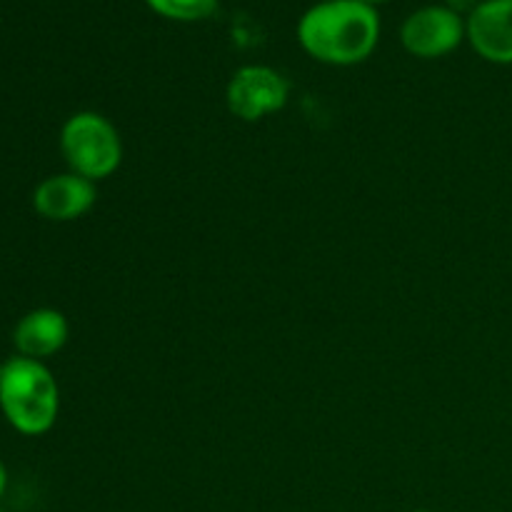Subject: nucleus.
Segmentation results:
<instances>
[{
    "label": "nucleus",
    "mask_w": 512,
    "mask_h": 512,
    "mask_svg": "<svg viewBox=\"0 0 512 512\" xmlns=\"http://www.w3.org/2000/svg\"><path fill=\"white\" fill-rule=\"evenodd\" d=\"M480 3H483V0H443L445 8H450L453 13H458V15H463V13L470 15Z\"/></svg>",
    "instance_id": "9d476101"
},
{
    "label": "nucleus",
    "mask_w": 512,
    "mask_h": 512,
    "mask_svg": "<svg viewBox=\"0 0 512 512\" xmlns=\"http://www.w3.org/2000/svg\"><path fill=\"white\" fill-rule=\"evenodd\" d=\"M160 18L178 20V23H198L208 20L218 10V0H145Z\"/></svg>",
    "instance_id": "1a4fd4ad"
},
{
    "label": "nucleus",
    "mask_w": 512,
    "mask_h": 512,
    "mask_svg": "<svg viewBox=\"0 0 512 512\" xmlns=\"http://www.w3.org/2000/svg\"><path fill=\"white\" fill-rule=\"evenodd\" d=\"M70 325L60 310L38 308L18 320L13 333V343L23 358L43 360L63 350L68 343Z\"/></svg>",
    "instance_id": "6e6552de"
},
{
    "label": "nucleus",
    "mask_w": 512,
    "mask_h": 512,
    "mask_svg": "<svg viewBox=\"0 0 512 512\" xmlns=\"http://www.w3.org/2000/svg\"><path fill=\"white\" fill-rule=\"evenodd\" d=\"M363 3L373 5V8H375V5H380V3H388V0H363Z\"/></svg>",
    "instance_id": "f8f14e48"
},
{
    "label": "nucleus",
    "mask_w": 512,
    "mask_h": 512,
    "mask_svg": "<svg viewBox=\"0 0 512 512\" xmlns=\"http://www.w3.org/2000/svg\"><path fill=\"white\" fill-rule=\"evenodd\" d=\"M415 512H430V510H415Z\"/></svg>",
    "instance_id": "ddd939ff"
},
{
    "label": "nucleus",
    "mask_w": 512,
    "mask_h": 512,
    "mask_svg": "<svg viewBox=\"0 0 512 512\" xmlns=\"http://www.w3.org/2000/svg\"><path fill=\"white\" fill-rule=\"evenodd\" d=\"M0 410L23 435H43L53 428L60 390L43 360L18 355L0 365Z\"/></svg>",
    "instance_id": "f03ea898"
},
{
    "label": "nucleus",
    "mask_w": 512,
    "mask_h": 512,
    "mask_svg": "<svg viewBox=\"0 0 512 512\" xmlns=\"http://www.w3.org/2000/svg\"><path fill=\"white\" fill-rule=\"evenodd\" d=\"M60 153L70 173L98 183L110 178L123 163V140L105 115L80 110L70 115L60 130Z\"/></svg>",
    "instance_id": "7ed1b4c3"
},
{
    "label": "nucleus",
    "mask_w": 512,
    "mask_h": 512,
    "mask_svg": "<svg viewBox=\"0 0 512 512\" xmlns=\"http://www.w3.org/2000/svg\"><path fill=\"white\" fill-rule=\"evenodd\" d=\"M400 40L415 58H443L465 40V18L445 5H425L405 18Z\"/></svg>",
    "instance_id": "39448f33"
},
{
    "label": "nucleus",
    "mask_w": 512,
    "mask_h": 512,
    "mask_svg": "<svg viewBox=\"0 0 512 512\" xmlns=\"http://www.w3.org/2000/svg\"><path fill=\"white\" fill-rule=\"evenodd\" d=\"M290 83L270 65H243L225 88L228 110L243 123H258L288 105Z\"/></svg>",
    "instance_id": "20e7f679"
},
{
    "label": "nucleus",
    "mask_w": 512,
    "mask_h": 512,
    "mask_svg": "<svg viewBox=\"0 0 512 512\" xmlns=\"http://www.w3.org/2000/svg\"><path fill=\"white\" fill-rule=\"evenodd\" d=\"M298 40L318 63L358 65L378 48L380 15L363 0H323L298 20Z\"/></svg>",
    "instance_id": "f257e3e1"
},
{
    "label": "nucleus",
    "mask_w": 512,
    "mask_h": 512,
    "mask_svg": "<svg viewBox=\"0 0 512 512\" xmlns=\"http://www.w3.org/2000/svg\"><path fill=\"white\" fill-rule=\"evenodd\" d=\"M475 53L495 65H512V0H483L465 20Z\"/></svg>",
    "instance_id": "423d86ee"
},
{
    "label": "nucleus",
    "mask_w": 512,
    "mask_h": 512,
    "mask_svg": "<svg viewBox=\"0 0 512 512\" xmlns=\"http://www.w3.org/2000/svg\"><path fill=\"white\" fill-rule=\"evenodd\" d=\"M95 200H98V190L93 180L78 173H60L50 175L35 188L33 208L40 218L68 223V220L83 218L93 208Z\"/></svg>",
    "instance_id": "0eeeda50"
},
{
    "label": "nucleus",
    "mask_w": 512,
    "mask_h": 512,
    "mask_svg": "<svg viewBox=\"0 0 512 512\" xmlns=\"http://www.w3.org/2000/svg\"><path fill=\"white\" fill-rule=\"evenodd\" d=\"M5 488H8V470H5L3 460H0V498H3Z\"/></svg>",
    "instance_id": "9b49d317"
}]
</instances>
